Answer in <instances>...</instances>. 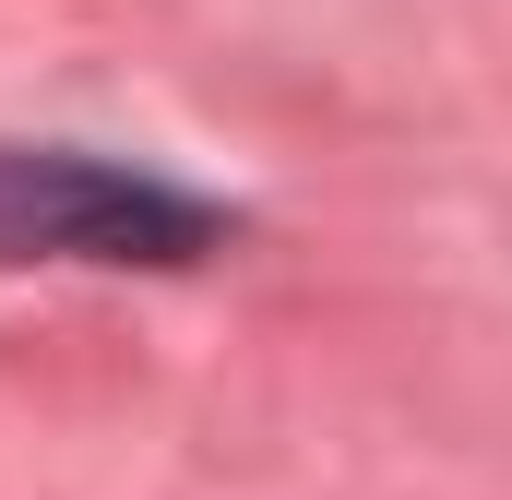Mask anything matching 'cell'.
Segmentation results:
<instances>
[{"label": "cell", "mask_w": 512, "mask_h": 500, "mask_svg": "<svg viewBox=\"0 0 512 500\" xmlns=\"http://www.w3.org/2000/svg\"><path fill=\"white\" fill-rule=\"evenodd\" d=\"M203 250H215V203L108 155L0 143V262H203Z\"/></svg>", "instance_id": "1"}]
</instances>
